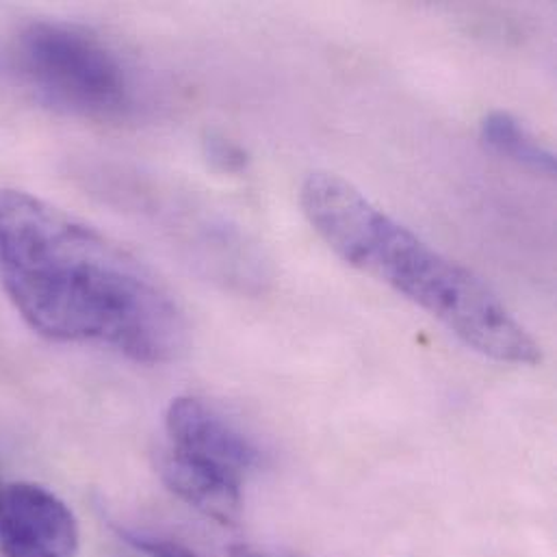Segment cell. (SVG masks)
Masks as SVG:
<instances>
[{
  "instance_id": "obj_2",
  "label": "cell",
  "mask_w": 557,
  "mask_h": 557,
  "mask_svg": "<svg viewBox=\"0 0 557 557\" xmlns=\"http://www.w3.org/2000/svg\"><path fill=\"white\" fill-rule=\"evenodd\" d=\"M299 205L341 261L414 301L465 345L499 362H541V345L482 280L397 224L343 176L308 174Z\"/></svg>"
},
{
  "instance_id": "obj_4",
  "label": "cell",
  "mask_w": 557,
  "mask_h": 557,
  "mask_svg": "<svg viewBox=\"0 0 557 557\" xmlns=\"http://www.w3.org/2000/svg\"><path fill=\"white\" fill-rule=\"evenodd\" d=\"M78 523L63 499L39 484L0 488V552L4 557H76Z\"/></svg>"
},
{
  "instance_id": "obj_10",
  "label": "cell",
  "mask_w": 557,
  "mask_h": 557,
  "mask_svg": "<svg viewBox=\"0 0 557 557\" xmlns=\"http://www.w3.org/2000/svg\"><path fill=\"white\" fill-rule=\"evenodd\" d=\"M231 557H299L295 554H286V552H276V549H268V547H257V545H233L228 549Z\"/></svg>"
},
{
  "instance_id": "obj_8",
  "label": "cell",
  "mask_w": 557,
  "mask_h": 557,
  "mask_svg": "<svg viewBox=\"0 0 557 557\" xmlns=\"http://www.w3.org/2000/svg\"><path fill=\"white\" fill-rule=\"evenodd\" d=\"M115 534L133 547L137 554L146 557H200L194 549L187 545L178 543L176 539L154 534L148 530H137V528H126V525H115Z\"/></svg>"
},
{
  "instance_id": "obj_5",
  "label": "cell",
  "mask_w": 557,
  "mask_h": 557,
  "mask_svg": "<svg viewBox=\"0 0 557 557\" xmlns=\"http://www.w3.org/2000/svg\"><path fill=\"white\" fill-rule=\"evenodd\" d=\"M170 447L239 480L261 465L259 447L218 410L196 397H176L165 412Z\"/></svg>"
},
{
  "instance_id": "obj_3",
  "label": "cell",
  "mask_w": 557,
  "mask_h": 557,
  "mask_svg": "<svg viewBox=\"0 0 557 557\" xmlns=\"http://www.w3.org/2000/svg\"><path fill=\"white\" fill-rule=\"evenodd\" d=\"M11 54L22 83L57 111L111 120L133 107V81L124 61L81 26L30 22L17 33Z\"/></svg>"
},
{
  "instance_id": "obj_1",
  "label": "cell",
  "mask_w": 557,
  "mask_h": 557,
  "mask_svg": "<svg viewBox=\"0 0 557 557\" xmlns=\"http://www.w3.org/2000/svg\"><path fill=\"white\" fill-rule=\"evenodd\" d=\"M0 278L46 338L100 341L141 364H165L187 349L181 306L141 261L17 189L0 191Z\"/></svg>"
},
{
  "instance_id": "obj_7",
  "label": "cell",
  "mask_w": 557,
  "mask_h": 557,
  "mask_svg": "<svg viewBox=\"0 0 557 557\" xmlns=\"http://www.w3.org/2000/svg\"><path fill=\"white\" fill-rule=\"evenodd\" d=\"M480 137L493 154L506 161H512L534 174H556V154L552 148H547L532 131L506 111L488 113L482 120Z\"/></svg>"
},
{
  "instance_id": "obj_9",
  "label": "cell",
  "mask_w": 557,
  "mask_h": 557,
  "mask_svg": "<svg viewBox=\"0 0 557 557\" xmlns=\"http://www.w3.org/2000/svg\"><path fill=\"white\" fill-rule=\"evenodd\" d=\"M209 157L213 163H218L222 170L226 172H237L246 165V154L239 146H235L233 141L224 139V137H211L209 141Z\"/></svg>"
},
{
  "instance_id": "obj_6",
  "label": "cell",
  "mask_w": 557,
  "mask_h": 557,
  "mask_svg": "<svg viewBox=\"0 0 557 557\" xmlns=\"http://www.w3.org/2000/svg\"><path fill=\"white\" fill-rule=\"evenodd\" d=\"M159 475L187 506L220 525H235L244 512V480L189 458L172 447L159 458Z\"/></svg>"
}]
</instances>
